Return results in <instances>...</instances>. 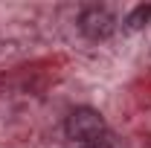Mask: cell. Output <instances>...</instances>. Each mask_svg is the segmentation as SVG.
<instances>
[{
  "mask_svg": "<svg viewBox=\"0 0 151 148\" xmlns=\"http://www.w3.org/2000/svg\"><path fill=\"white\" fill-rule=\"evenodd\" d=\"M105 116L93 108H76V111L67 113V119H64V134L73 139V142H81V145H87V142H99L102 137H105Z\"/></svg>",
  "mask_w": 151,
  "mask_h": 148,
  "instance_id": "cell-1",
  "label": "cell"
},
{
  "mask_svg": "<svg viewBox=\"0 0 151 148\" xmlns=\"http://www.w3.org/2000/svg\"><path fill=\"white\" fill-rule=\"evenodd\" d=\"M78 29H81V35L90 38V41H105V38L113 35L116 18L111 15V9H105V6H87L78 15Z\"/></svg>",
  "mask_w": 151,
  "mask_h": 148,
  "instance_id": "cell-2",
  "label": "cell"
},
{
  "mask_svg": "<svg viewBox=\"0 0 151 148\" xmlns=\"http://www.w3.org/2000/svg\"><path fill=\"white\" fill-rule=\"evenodd\" d=\"M148 23H151V3H139V6H134V12L125 18V29L137 32V29H145Z\"/></svg>",
  "mask_w": 151,
  "mask_h": 148,
  "instance_id": "cell-3",
  "label": "cell"
},
{
  "mask_svg": "<svg viewBox=\"0 0 151 148\" xmlns=\"http://www.w3.org/2000/svg\"><path fill=\"white\" fill-rule=\"evenodd\" d=\"M81 148H113V145H108L105 139H99V142H87V145H81Z\"/></svg>",
  "mask_w": 151,
  "mask_h": 148,
  "instance_id": "cell-4",
  "label": "cell"
}]
</instances>
